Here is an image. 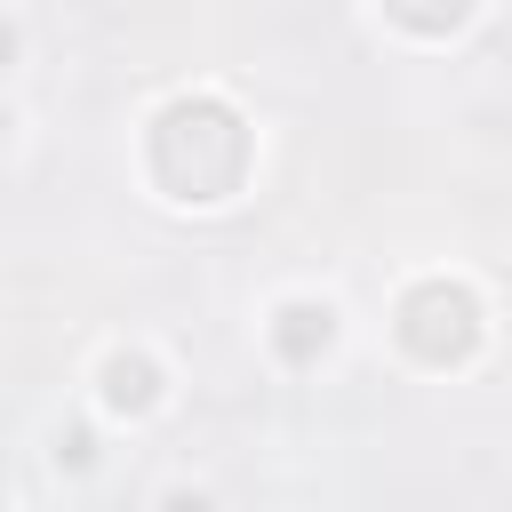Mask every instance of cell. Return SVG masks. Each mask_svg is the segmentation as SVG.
Instances as JSON below:
<instances>
[{
  "label": "cell",
  "mask_w": 512,
  "mask_h": 512,
  "mask_svg": "<svg viewBox=\"0 0 512 512\" xmlns=\"http://www.w3.org/2000/svg\"><path fill=\"white\" fill-rule=\"evenodd\" d=\"M384 16L400 32H416V40H448V32L472 24V0H384Z\"/></svg>",
  "instance_id": "5"
},
{
  "label": "cell",
  "mask_w": 512,
  "mask_h": 512,
  "mask_svg": "<svg viewBox=\"0 0 512 512\" xmlns=\"http://www.w3.org/2000/svg\"><path fill=\"white\" fill-rule=\"evenodd\" d=\"M56 456H64V464H88V432H80V424H72V432H64V440H56Z\"/></svg>",
  "instance_id": "7"
},
{
  "label": "cell",
  "mask_w": 512,
  "mask_h": 512,
  "mask_svg": "<svg viewBox=\"0 0 512 512\" xmlns=\"http://www.w3.org/2000/svg\"><path fill=\"white\" fill-rule=\"evenodd\" d=\"M160 512H216V504H208L200 488H168V496H160Z\"/></svg>",
  "instance_id": "6"
},
{
  "label": "cell",
  "mask_w": 512,
  "mask_h": 512,
  "mask_svg": "<svg viewBox=\"0 0 512 512\" xmlns=\"http://www.w3.org/2000/svg\"><path fill=\"white\" fill-rule=\"evenodd\" d=\"M248 176V120L224 96H176L152 120V184L168 200H232Z\"/></svg>",
  "instance_id": "1"
},
{
  "label": "cell",
  "mask_w": 512,
  "mask_h": 512,
  "mask_svg": "<svg viewBox=\"0 0 512 512\" xmlns=\"http://www.w3.org/2000/svg\"><path fill=\"white\" fill-rule=\"evenodd\" d=\"M392 336H400V352L424 360V368H464V360L480 352V296H472L464 280L432 272V280H416V288L400 296Z\"/></svg>",
  "instance_id": "2"
},
{
  "label": "cell",
  "mask_w": 512,
  "mask_h": 512,
  "mask_svg": "<svg viewBox=\"0 0 512 512\" xmlns=\"http://www.w3.org/2000/svg\"><path fill=\"white\" fill-rule=\"evenodd\" d=\"M328 344H336V304H320V296H288V304L272 312V352H280L288 368H312Z\"/></svg>",
  "instance_id": "3"
},
{
  "label": "cell",
  "mask_w": 512,
  "mask_h": 512,
  "mask_svg": "<svg viewBox=\"0 0 512 512\" xmlns=\"http://www.w3.org/2000/svg\"><path fill=\"white\" fill-rule=\"evenodd\" d=\"M152 400H160V368H152L144 352H112V360H104V408L144 416Z\"/></svg>",
  "instance_id": "4"
}]
</instances>
